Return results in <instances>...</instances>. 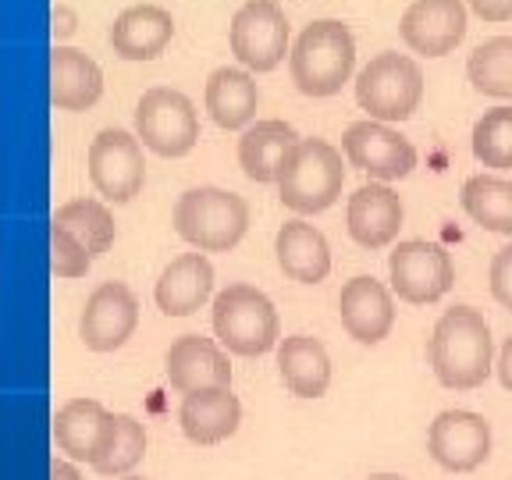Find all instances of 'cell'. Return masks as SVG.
<instances>
[{"mask_svg": "<svg viewBox=\"0 0 512 480\" xmlns=\"http://www.w3.org/2000/svg\"><path fill=\"white\" fill-rule=\"evenodd\" d=\"M274 253H278V267L288 281L299 285H320L331 274V246L328 239L306 224L303 217H292L278 228L274 239Z\"/></svg>", "mask_w": 512, "mask_h": 480, "instance_id": "603a6c76", "label": "cell"}, {"mask_svg": "<svg viewBox=\"0 0 512 480\" xmlns=\"http://www.w3.org/2000/svg\"><path fill=\"white\" fill-rule=\"evenodd\" d=\"M139 324V299L125 281H104L86 299L79 320V338L93 352H114L132 338Z\"/></svg>", "mask_w": 512, "mask_h": 480, "instance_id": "4fadbf2b", "label": "cell"}, {"mask_svg": "<svg viewBox=\"0 0 512 480\" xmlns=\"http://www.w3.org/2000/svg\"><path fill=\"white\" fill-rule=\"evenodd\" d=\"M242 406L232 388H203L189 392L178 406V427L192 445H217L239 431Z\"/></svg>", "mask_w": 512, "mask_h": 480, "instance_id": "ffe728a7", "label": "cell"}, {"mask_svg": "<svg viewBox=\"0 0 512 480\" xmlns=\"http://www.w3.org/2000/svg\"><path fill=\"white\" fill-rule=\"evenodd\" d=\"M50 29H54V36L57 40H64V36H72L75 32V11H68V8H54V15H50Z\"/></svg>", "mask_w": 512, "mask_h": 480, "instance_id": "d590c367", "label": "cell"}, {"mask_svg": "<svg viewBox=\"0 0 512 480\" xmlns=\"http://www.w3.org/2000/svg\"><path fill=\"white\" fill-rule=\"evenodd\" d=\"M214 335L235 356H264L278 349V310L260 288L228 285L214 296Z\"/></svg>", "mask_w": 512, "mask_h": 480, "instance_id": "5b68a950", "label": "cell"}, {"mask_svg": "<svg viewBox=\"0 0 512 480\" xmlns=\"http://www.w3.org/2000/svg\"><path fill=\"white\" fill-rule=\"evenodd\" d=\"M388 278H392V296H399L402 303L431 306L456 285V267L445 246L409 239L388 253Z\"/></svg>", "mask_w": 512, "mask_h": 480, "instance_id": "9c48e42d", "label": "cell"}, {"mask_svg": "<svg viewBox=\"0 0 512 480\" xmlns=\"http://www.w3.org/2000/svg\"><path fill=\"white\" fill-rule=\"evenodd\" d=\"M473 157L491 171H512V107H491L473 125Z\"/></svg>", "mask_w": 512, "mask_h": 480, "instance_id": "f546056e", "label": "cell"}, {"mask_svg": "<svg viewBox=\"0 0 512 480\" xmlns=\"http://www.w3.org/2000/svg\"><path fill=\"white\" fill-rule=\"evenodd\" d=\"M495 374H498V381H502L505 392H512V338H505L502 352H498Z\"/></svg>", "mask_w": 512, "mask_h": 480, "instance_id": "e575fe53", "label": "cell"}, {"mask_svg": "<svg viewBox=\"0 0 512 480\" xmlns=\"http://www.w3.org/2000/svg\"><path fill=\"white\" fill-rule=\"evenodd\" d=\"M260 104V89L246 68H217L207 79V111L217 128H246Z\"/></svg>", "mask_w": 512, "mask_h": 480, "instance_id": "484cf974", "label": "cell"}, {"mask_svg": "<svg viewBox=\"0 0 512 480\" xmlns=\"http://www.w3.org/2000/svg\"><path fill=\"white\" fill-rule=\"evenodd\" d=\"M104 96V72L75 47L50 50V104L57 111H89Z\"/></svg>", "mask_w": 512, "mask_h": 480, "instance_id": "44dd1931", "label": "cell"}, {"mask_svg": "<svg viewBox=\"0 0 512 480\" xmlns=\"http://www.w3.org/2000/svg\"><path fill=\"white\" fill-rule=\"evenodd\" d=\"M278 370L296 399H320L331 384V356L320 338L288 335L278 342Z\"/></svg>", "mask_w": 512, "mask_h": 480, "instance_id": "d4e9b609", "label": "cell"}, {"mask_svg": "<svg viewBox=\"0 0 512 480\" xmlns=\"http://www.w3.org/2000/svg\"><path fill=\"white\" fill-rule=\"evenodd\" d=\"M424 100V68L406 54H377L356 75V104L370 114V121H409Z\"/></svg>", "mask_w": 512, "mask_h": 480, "instance_id": "8992f818", "label": "cell"}, {"mask_svg": "<svg viewBox=\"0 0 512 480\" xmlns=\"http://www.w3.org/2000/svg\"><path fill=\"white\" fill-rule=\"evenodd\" d=\"M288 40H292V25H288L278 0H249V4H242L232 18V29H228L235 61L256 75L274 72L285 61V54H292Z\"/></svg>", "mask_w": 512, "mask_h": 480, "instance_id": "ba28073f", "label": "cell"}, {"mask_svg": "<svg viewBox=\"0 0 512 480\" xmlns=\"http://www.w3.org/2000/svg\"><path fill=\"white\" fill-rule=\"evenodd\" d=\"M214 292V267L203 253H182L157 278L153 299L164 317H192Z\"/></svg>", "mask_w": 512, "mask_h": 480, "instance_id": "d6986e66", "label": "cell"}, {"mask_svg": "<svg viewBox=\"0 0 512 480\" xmlns=\"http://www.w3.org/2000/svg\"><path fill=\"white\" fill-rule=\"evenodd\" d=\"M399 36L413 54L445 57L466 40L463 0H413L399 18Z\"/></svg>", "mask_w": 512, "mask_h": 480, "instance_id": "5bb4252c", "label": "cell"}, {"mask_svg": "<svg viewBox=\"0 0 512 480\" xmlns=\"http://www.w3.org/2000/svg\"><path fill=\"white\" fill-rule=\"evenodd\" d=\"M431 370L452 392H473L495 370V342L484 313L473 306H452L434 324L427 342Z\"/></svg>", "mask_w": 512, "mask_h": 480, "instance_id": "6da1fadb", "label": "cell"}, {"mask_svg": "<svg viewBox=\"0 0 512 480\" xmlns=\"http://www.w3.org/2000/svg\"><path fill=\"white\" fill-rule=\"evenodd\" d=\"M459 203L473 224L484 232L512 235V178L502 175H473L463 182Z\"/></svg>", "mask_w": 512, "mask_h": 480, "instance_id": "83f0119b", "label": "cell"}, {"mask_svg": "<svg viewBox=\"0 0 512 480\" xmlns=\"http://www.w3.org/2000/svg\"><path fill=\"white\" fill-rule=\"evenodd\" d=\"M406 221L399 192L384 182H370L349 196L345 207V228H349L352 242L363 249H384L399 239V228Z\"/></svg>", "mask_w": 512, "mask_h": 480, "instance_id": "e0dca14e", "label": "cell"}, {"mask_svg": "<svg viewBox=\"0 0 512 480\" xmlns=\"http://www.w3.org/2000/svg\"><path fill=\"white\" fill-rule=\"evenodd\" d=\"M50 228H57V232H64L68 239H75L93 260L104 256L107 249L114 246V239H118L111 210L100 200H93V196H79V200L61 203V207L54 210V217H50Z\"/></svg>", "mask_w": 512, "mask_h": 480, "instance_id": "4316f807", "label": "cell"}, {"mask_svg": "<svg viewBox=\"0 0 512 480\" xmlns=\"http://www.w3.org/2000/svg\"><path fill=\"white\" fill-rule=\"evenodd\" d=\"M342 153L352 168L367 171L374 182H399L409 178L416 168V146L402 136L399 128L384 125V121H356L345 128Z\"/></svg>", "mask_w": 512, "mask_h": 480, "instance_id": "8fae6325", "label": "cell"}, {"mask_svg": "<svg viewBox=\"0 0 512 480\" xmlns=\"http://www.w3.org/2000/svg\"><path fill=\"white\" fill-rule=\"evenodd\" d=\"M175 36V18L157 4H136L111 25V47L121 61H153Z\"/></svg>", "mask_w": 512, "mask_h": 480, "instance_id": "7402d4cb", "label": "cell"}, {"mask_svg": "<svg viewBox=\"0 0 512 480\" xmlns=\"http://www.w3.org/2000/svg\"><path fill=\"white\" fill-rule=\"evenodd\" d=\"M491 296L512 313V242L498 249L491 260Z\"/></svg>", "mask_w": 512, "mask_h": 480, "instance_id": "d6a6232c", "label": "cell"}, {"mask_svg": "<svg viewBox=\"0 0 512 480\" xmlns=\"http://www.w3.org/2000/svg\"><path fill=\"white\" fill-rule=\"evenodd\" d=\"M89 182L111 203H132L143 192L146 160L139 136L125 128H104L89 143Z\"/></svg>", "mask_w": 512, "mask_h": 480, "instance_id": "30bf717a", "label": "cell"}, {"mask_svg": "<svg viewBox=\"0 0 512 480\" xmlns=\"http://www.w3.org/2000/svg\"><path fill=\"white\" fill-rule=\"evenodd\" d=\"M114 438V413L96 399H68L54 413V441L75 463L96 466Z\"/></svg>", "mask_w": 512, "mask_h": 480, "instance_id": "2e32d148", "label": "cell"}, {"mask_svg": "<svg viewBox=\"0 0 512 480\" xmlns=\"http://www.w3.org/2000/svg\"><path fill=\"white\" fill-rule=\"evenodd\" d=\"M473 89L495 100H512V36H491L466 61Z\"/></svg>", "mask_w": 512, "mask_h": 480, "instance_id": "f1b7e54d", "label": "cell"}, {"mask_svg": "<svg viewBox=\"0 0 512 480\" xmlns=\"http://www.w3.org/2000/svg\"><path fill=\"white\" fill-rule=\"evenodd\" d=\"M136 136L157 157H185L200 143V118L185 93L153 86L136 104Z\"/></svg>", "mask_w": 512, "mask_h": 480, "instance_id": "52a82bcc", "label": "cell"}, {"mask_svg": "<svg viewBox=\"0 0 512 480\" xmlns=\"http://www.w3.org/2000/svg\"><path fill=\"white\" fill-rule=\"evenodd\" d=\"M164 370L175 392H203V388H232V363L217 342L203 335H178L164 356Z\"/></svg>", "mask_w": 512, "mask_h": 480, "instance_id": "ac0fdd59", "label": "cell"}, {"mask_svg": "<svg viewBox=\"0 0 512 480\" xmlns=\"http://www.w3.org/2000/svg\"><path fill=\"white\" fill-rule=\"evenodd\" d=\"M146 456V431L136 416L114 413V438L107 445L104 459L93 466L100 477H125L128 470H136L139 459Z\"/></svg>", "mask_w": 512, "mask_h": 480, "instance_id": "4dcf8cb0", "label": "cell"}, {"mask_svg": "<svg viewBox=\"0 0 512 480\" xmlns=\"http://www.w3.org/2000/svg\"><path fill=\"white\" fill-rule=\"evenodd\" d=\"M89 264H93V256L79 242L50 228V267H54L57 278H82L89 271Z\"/></svg>", "mask_w": 512, "mask_h": 480, "instance_id": "1f68e13d", "label": "cell"}, {"mask_svg": "<svg viewBox=\"0 0 512 480\" xmlns=\"http://www.w3.org/2000/svg\"><path fill=\"white\" fill-rule=\"evenodd\" d=\"M427 452L448 473H473L491 459V424L473 409H445L427 431Z\"/></svg>", "mask_w": 512, "mask_h": 480, "instance_id": "7c38bea8", "label": "cell"}, {"mask_svg": "<svg viewBox=\"0 0 512 480\" xmlns=\"http://www.w3.org/2000/svg\"><path fill=\"white\" fill-rule=\"evenodd\" d=\"M249 228V203L239 192L200 185L178 196L175 232L200 253H228L242 242Z\"/></svg>", "mask_w": 512, "mask_h": 480, "instance_id": "3957f363", "label": "cell"}, {"mask_svg": "<svg viewBox=\"0 0 512 480\" xmlns=\"http://www.w3.org/2000/svg\"><path fill=\"white\" fill-rule=\"evenodd\" d=\"M470 8H473V15L491 25L509 22L512 18V0H470Z\"/></svg>", "mask_w": 512, "mask_h": 480, "instance_id": "836d02e7", "label": "cell"}, {"mask_svg": "<svg viewBox=\"0 0 512 480\" xmlns=\"http://www.w3.org/2000/svg\"><path fill=\"white\" fill-rule=\"evenodd\" d=\"M121 480H146V477H121Z\"/></svg>", "mask_w": 512, "mask_h": 480, "instance_id": "f35d334b", "label": "cell"}, {"mask_svg": "<svg viewBox=\"0 0 512 480\" xmlns=\"http://www.w3.org/2000/svg\"><path fill=\"white\" fill-rule=\"evenodd\" d=\"M370 480H406V477H399V473H370Z\"/></svg>", "mask_w": 512, "mask_h": 480, "instance_id": "74e56055", "label": "cell"}, {"mask_svg": "<svg viewBox=\"0 0 512 480\" xmlns=\"http://www.w3.org/2000/svg\"><path fill=\"white\" fill-rule=\"evenodd\" d=\"M296 143H299V132L288 121L281 118L256 121L239 139V168L256 185L278 182L281 168H285L288 153L296 150Z\"/></svg>", "mask_w": 512, "mask_h": 480, "instance_id": "cb8c5ba5", "label": "cell"}, {"mask_svg": "<svg viewBox=\"0 0 512 480\" xmlns=\"http://www.w3.org/2000/svg\"><path fill=\"white\" fill-rule=\"evenodd\" d=\"M50 480H82V477H79V470L68 463V459L54 456V463H50Z\"/></svg>", "mask_w": 512, "mask_h": 480, "instance_id": "8d00e7d4", "label": "cell"}, {"mask_svg": "<svg viewBox=\"0 0 512 480\" xmlns=\"http://www.w3.org/2000/svg\"><path fill=\"white\" fill-rule=\"evenodd\" d=\"M288 68H292V82L303 96L324 100V96L342 93L356 68V40H352L349 25H342L338 18L310 22L292 43Z\"/></svg>", "mask_w": 512, "mask_h": 480, "instance_id": "7a4b0ae2", "label": "cell"}, {"mask_svg": "<svg viewBox=\"0 0 512 480\" xmlns=\"http://www.w3.org/2000/svg\"><path fill=\"white\" fill-rule=\"evenodd\" d=\"M345 185L342 150L328 139H299L278 178L281 203L292 214H320L335 207Z\"/></svg>", "mask_w": 512, "mask_h": 480, "instance_id": "277c9868", "label": "cell"}, {"mask_svg": "<svg viewBox=\"0 0 512 480\" xmlns=\"http://www.w3.org/2000/svg\"><path fill=\"white\" fill-rule=\"evenodd\" d=\"M338 317H342V328L349 338H356L360 345H381L395 328L392 288L370 274H356L342 285Z\"/></svg>", "mask_w": 512, "mask_h": 480, "instance_id": "9a60e30c", "label": "cell"}]
</instances>
